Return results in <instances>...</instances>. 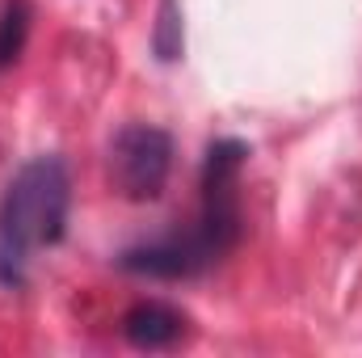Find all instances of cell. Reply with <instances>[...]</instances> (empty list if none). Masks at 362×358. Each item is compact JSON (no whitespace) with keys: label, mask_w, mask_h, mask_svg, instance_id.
Here are the masks:
<instances>
[{"label":"cell","mask_w":362,"mask_h":358,"mask_svg":"<svg viewBox=\"0 0 362 358\" xmlns=\"http://www.w3.org/2000/svg\"><path fill=\"white\" fill-rule=\"evenodd\" d=\"M30 21H34L30 0H4V8H0V72H8L21 59L25 38H30Z\"/></svg>","instance_id":"5"},{"label":"cell","mask_w":362,"mask_h":358,"mask_svg":"<svg viewBox=\"0 0 362 358\" xmlns=\"http://www.w3.org/2000/svg\"><path fill=\"white\" fill-rule=\"evenodd\" d=\"M185 51V25H181V0H160L152 21V55L160 64H177Z\"/></svg>","instance_id":"6"},{"label":"cell","mask_w":362,"mask_h":358,"mask_svg":"<svg viewBox=\"0 0 362 358\" xmlns=\"http://www.w3.org/2000/svg\"><path fill=\"white\" fill-rule=\"evenodd\" d=\"M173 173V135L152 122H127L110 139V185L127 202H156Z\"/></svg>","instance_id":"3"},{"label":"cell","mask_w":362,"mask_h":358,"mask_svg":"<svg viewBox=\"0 0 362 358\" xmlns=\"http://www.w3.org/2000/svg\"><path fill=\"white\" fill-rule=\"evenodd\" d=\"M122 337L135 346V350H169L185 337V316L169 304H156V299H144L135 304L127 316H122Z\"/></svg>","instance_id":"4"},{"label":"cell","mask_w":362,"mask_h":358,"mask_svg":"<svg viewBox=\"0 0 362 358\" xmlns=\"http://www.w3.org/2000/svg\"><path fill=\"white\" fill-rule=\"evenodd\" d=\"M72 181L59 156L25 161L0 198V287H21L38 249H51L68 232Z\"/></svg>","instance_id":"2"},{"label":"cell","mask_w":362,"mask_h":358,"mask_svg":"<svg viewBox=\"0 0 362 358\" xmlns=\"http://www.w3.org/2000/svg\"><path fill=\"white\" fill-rule=\"evenodd\" d=\"M249 161V148L240 139H215L206 148L202 161V198H198V215L185 232H169L144 245H131L118 253V266L127 274H144V278H198L211 266H219L245 224H240V169Z\"/></svg>","instance_id":"1"}]
</instances>
